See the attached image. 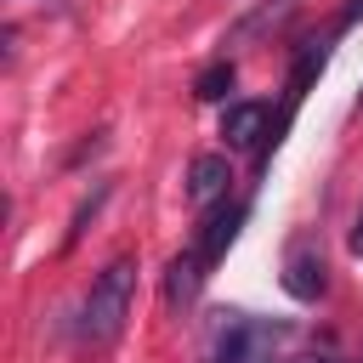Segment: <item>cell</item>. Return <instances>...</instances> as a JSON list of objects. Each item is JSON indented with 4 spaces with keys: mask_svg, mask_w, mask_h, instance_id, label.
Segmentation results:
<instances>
[{
    "mask_svg": "<svg viewBox=\"0 0 363 363\" xmlns=\"http://www.w3.org/2000/svg\"><path fill=\"white\" fill-rule=\"evenodd\" d=\"M227 187H233V164H227V153H199L193 170H187V199H193L199 210H210V204L227 199Z\"/></svg>",
    "mask_w": 363,
    "mask_h": 363,
    "instance_id": "6",
    "label": "cell"
},
{
    "mask_svg": "<svg viewBox=\"0 0 363 363\" xmlns=\"http://www.w3.org/2000/svg\"><path fill=\"white\" fill-rule=\"evenodd\" d=\"M233 79H238V68H233V62H210V68L193 79V96H199V102H221V96L233 91Z\"/></svg>",
    "mask_w": 363,
    "mask_h": 363,
    "instance_id": "8",
    "label": "cell"
},
{
    "mask_svg": "<svg viewBox=\"0 0 363 363\" xmlns=\"http://www.w3.org/2000/svg\"><path fill=\"white\" fill-rule=\"evenodd\" d=\"M130 295H136V261L119 255V261H108V267L91 278V289H85V301H79L74 335L91 340V346H108V340L125 329V318H130Z\"/></svg>",
    "mask_w": 363,
    "mask_h": 363,
    "instance_id": "1",
    "label": "cell"
},
{
    "mask_svg": "<svg viewBox=\"0 0 363 363\" xmlns=\"http://www.w3.org/2000/svg\"><path fill=\"white\" fill-rule=\"evenodd\" d=\"M357 17H363V0H352V6H346V11H340V28H352V23H357Z\"/></svg>",
    "mask_w": 363,
    "mask_h": 363,
    "instance_id": "10",
    "label": "cell"
},
{
    "mask_svg": "<svg viewBox=\"0 0 363 363\" xmlns=\"http://www.w3.org/2000/svg\"><path fill=\"white\" fill-rule=\"evenodd\" d=\"M284 340H289L284 323H267V318H250V312H216L204 363H272V352Z\"/></svg>",
    "mask_w": 363,
    "mask_h": 363,
    "instance_id": "2",
    "label": "cell"
},
{
    "mask_svg": "<svg viewBox=\"0 0 363 363\" xmlns=\"http://www.w3.org/2000/svg\"><path fill=\"white\" fill-rule=\"evenodd\" d=\"M357 108H363V96H357Z\"/></svg>",
    "mask_w": 363,
    "mask_h": 363,
    "instance_id": "12",
    "label": "cell"
},
{
    "mask_svg": "<svg viewBox=\"0 0 363 363\" xmlns=\"http://www.w3.org/2000/svg\"><path fill=\"white\" fill-rule=\"evenodd\" d=\"M346 250L363 261V204H357V221H352V233H346Z\"/></svg>",
    "mask_w": 363,
    "mask_h": 363,
    "instance_id": "9",
    "label": "cell"
},
{
    "mask_svg": "<svg viewBox=\"0 0 363 363\" xmlns=\"http://www.w3.org/2000/svg\"><path fill=\"white\" fill-rule=\"evenodd\" d=\"M204 261H199V250H187V255H176L170 261V278H164V301L182 312V306H193L199 301V289H204Z\"/></svg>",
    "mask_w": 363,
    "mask_h": 363,
    "instance_id": "7",
    "label": "cell"
},
{
    "mask_svg": "<svg viewBox=\"0 0 363 363\" xmlns=\"http://www.w3.org/2000/svg\"><path fill=\"white\" fill-rule=\"evenodd\" d=\"M244 216H250V204H244V199H233V204L221 199V204H216V210L204 216V227H199V244H193L204 267H216V261L227 255V244L238 238V227H244Z\"/></svg>",
    "mask_w": 363,
    "mask_h": 363,
    "instance_id": "5",
    "label": "cell"
},
{
    "mask_svg": "<svg viewBox=\"0 0 363 363\" xmlns=\"http://www.w3.org/2000/svg\"><path fill=\"white\" fill-rule=\"evenodd\" d=\"M329 289V267H323V250L312 238H295L289 255H284V295L289 301H318Z\"/></svg>",
    "mask_w": 363,
    "mask_h": 363,
    "instance_id": "3",
    "label": "cell"
},
{
    "mask_svg": "<svg viewBox=\"0 0 363 363\" xmlns=\"http://www.w3.org/2000/svg\"><path fill=\"white\" fill-rule=\"evenodd\" d=\"M267 130H272L267 102H233V108L221 113V136H227V147H238V153H255V159H261Z\"/></svg>",
    "mask_w": 363,
    "mask_h": 363,
    "instance_id": "4",
    "label": "cell"
},
{
    "mask_svg": "<svg viewBox=\"0 0 363 363\" xmlns=\"http://www.w3.org/2000/svg\"><path fill=\"white\" fill-rule=\"evenodd\" d=\"M295 363H340L335 352H312V357H295Z\"/></svg>",
    "mask_w": 363,
    "mask_h": 363,
    "instance_id": "11",
    "label": "cell"
}]
</instances>
